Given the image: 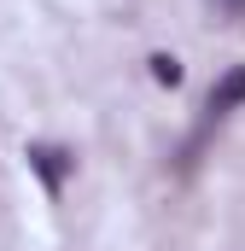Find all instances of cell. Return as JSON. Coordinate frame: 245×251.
Instances as JSON below:
<instances>
[{"instance_id": "cell-2", "label": "cell", "mask_w": 245, "mask_h": 251, "mask_svg": "<svg viewBox=\"0 0 245 251\" xmlns=\"http://www.w3.org/2000/svg\"><path fill=\"white\" fill-rule=\"evenodd\" d=\"M29 164L47 176V187H59V181H64V152H53V146H29Z\"/></svg>"}, {"instance_id": "cell-3", "label": "cell", "mask_w": 245, "mask_h": 251, "mask_svg": "<svg viewBox=\"0 0 245 251\" xmlns=\"http://www.w3.org/2000/svg\"><path fill=\"white\" fill-rule=\"evenodd\" d=\"M152 76H158V82H170V88H175V82H181V64L170 59V53H158V59H152Z\"/></svg>"}, {"instance_id": "cell-1", "label": "cell", "mask_w": 245, "mask_h": 251, "mask_svg": "<svg viewBox=\"0 0 245 251\" xmlns=\"http://www.w3.org/2000/svg\"><path fill=\"white\" fill-rule=\"evenodd\" d=\"M240 100H245V70H228V76L210 88V100H204V128H210V123H222V117H228ZM204 128H198V134H204Z\"/></svg>"}]
</instances>
